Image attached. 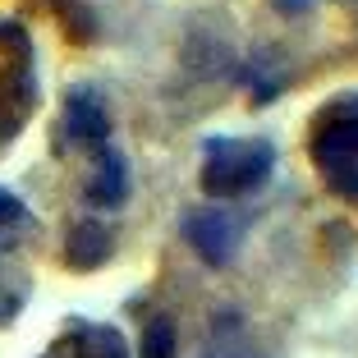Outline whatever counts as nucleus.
Instances as JSON below:
<instances>
[{
	"mask_svg": "<svg viewBox=\"0 0 358 358\" xmlns=\"http://www.w3.org/2000/svg\"><path fill=\"white\" fill-rule=\"evenodd\" d=\"M28 211H23V202H19V193H10V189H0V225H19Z\"/></svg>",
	"mask_w": 358,
	"mask_h": 358,
	"instance_id": "nucleus-10",
	"label": "nucleus"
},
{
	"mask_svg": "<svg viewBox=\"0 0 358 358\" xmlns=\"http://www.w3.org/2000/svg\"><path fill=\"white\" fill-rule=\"evenodd\" d=\"M115 253V230L101 221H78L69 225V239H64V266L69 271H96V266L110 262Z\"/></svg>",
	"mask_w": 358,
	"mask_h": 358,
	"instance_id": "nucleus-6",
	"label": "nucleus"
},
{
	"mask_svg": "<svg viewBox=\"0 0 358 358\" xmlns=\"http://www.w3.org/2000/svg\"><path fill=\"white\" fill-rule=\"evenodd\" d=\"M271 166H275L271 138H207L202 143L198 184L216 202L248 198V193H257L266 184Z\"/></svg>",
	"mask_w": 358,
	"mask_h": 358,
	"instance_id": "nucleus-1",
	"label": "nucleus"
},
{
	"mask_svg": "<svg viewBox=\"0 0 358 358\" xmlns=\"http://www.w3.org/2000/svg\"><path fill=\"white\" fill-rule=\"evenodd\" d=\"M78 358H129V345L115 327H78Z\"/></svg>",
	"mask_w": 358,
	"mask_h": 358,
	"instance_id": "nucleus-7",
	"label": "nucleus"
},
{
	"mask_svg": "<svg viewBox=\"0 0 358 358\" xmlns=\"http://www.w3.org/2000/svg\"><path fill=\"white\" fill-rule=\"evenodd\" d=\"M184 239L207 266H230L239 253V221L221 207H193L184 216Z\"/></svg>",
	"mask_w": 358,
	"mask_h": 358,
	"instance_id": "nucleus-3",
	"label": "nucleus"
},
{
	"mask_svg": "<svg viewBox=\"0 0 358 358\" xmlns=\"http://www.w3.org/2000/svg\"><path fill=\"white\" fill-rule=\"evenodd\" d=\"M322 179H327V189L336 193V198H345V202L358 207V161H345V166L322 170Z\"/></svg>",
	"mask_w": 358,
	"mask_h": 358,
	"instance_id": "nucleus-9",
	"label": "nucleus"
},
{
	"mask_svg": "<svg viewBox=\"0 0 358 358\" xmlns=\"http://www.w3.org/2000/svg\"><path fill=\"white\" fill-rule=\"evenodd\" d=\"M271 5H275L280 14H303L308 5H313V0H271Z\"/></svg>",
	"mask_w": 358,
	"mask_h": 358,
	"instance_id": "nucleus-11",
	"label": "nucleus"
},
{
	"mask_svg": "<svg viewBox=\"0 0 358 358\" xmlns=\"http://www.w3.org/2000/svg\"><path fill=\"white\" fill-rule=\"evenodd\" d=\"M308 157L317 170L358 161V92L331 96L313 115V134H308Z\"/></svg>",
	"mask_w": 358,
	"mask_h": 358,
	"instance_id": "nucleus-2",
	"label": "nucleus"
},
{
	"mask_svg": "<svg viewBox=\"0 0 358 358\" xmlns=\"http://www.w3.org/2000/svg\"><path fill=\"white\" fill-rule=\"evenodd\" d=\"M60 129H64L69 143H78V148H106V138H110V110H106V101L96 92L74 87V92L64 96Z\"/></svg>",
	"mask_w": 358,
	"mask_h": 358,
	"instance_id": "nucleus-4",
	"label": "nucleus"
},
{
	"mask_svg": "<svg viewBox=\"0 0 358 358\" xmlns=\"http://www.w3.org/2000/svg\"><path fill=\"white\" fill-rule=\"evenodd\" d=\"M175 349H179V340H175V322H170V317H157V322H148L138 358H175Z\"/></svg>",
	"mask_w": 358,
	"mask_h": 358,
	"instance_id": "nucleus-8",
	"label": "nucleus"
},
{
	"mask_svg": "<svg viewBox=\"0 0 358 358\" xmlns=\"http://www.w3.org/2000/svg\"><path fill=\"white\" fill-rule=\"evenodd\" d=\"M124 198H129V161H124V152L96 148L92 175H87V202L101 207V211H115V207H124Z\"/></svg>",
	"mask_w": 358,
	"mask_h": 358,
	"instance_id": "nucleus-5",
	"label": "nucleus"
}]
</instances>
